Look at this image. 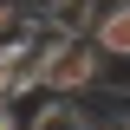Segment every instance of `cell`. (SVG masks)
Here are the masks:
<instances>
[{
    "instance_id": "1",
    "label": "cell",
    "mask_w": 130,
    "mask_h": 130,
    "mask_svg": "<svg viewBox=\"0 0 130 130\" xmlns=\"http://www.w3.org/2000/svg\"><path fill=\"white\" fill-rule=\"evenodd\" d=\"M104 52H98V39H78V32H65L59 52L46 59V78H39V91L46 98H85L98 91V78H104Z\"/></svg>"
},
{
    "instance_id": "2",
    "label": "cell",
    "mask_w": 130,
    "mask_h": 130,
    "mask_svg": "<svg viewBox=\"0 0 130 130\" xmlns=\"http://www.w3.org/2000/svg\"><path fill=\"white\" fill-rule=\"evenodd\" d=\"M91 39H98V52H104V59L130 65V0H117V7H104V13H98Z\"/></svg>"
},
{
    "instance_id": "3",
    "label": "cell",
    "mask_w": 130,
    "mask_h": 130,
    "mask_svg": "<svg viewBox=\"0 0 130 130\" xmlns=\"http://www.w3.org/2000/svg\"><path fill=\"white\" fill-rule=\"evenodd\" d=\"M0 130H20V117H13V111H0Z\"/></svg>"
},
{
    "instance_id": "4",
    "label": "cell",
    "mask_w": 130,
    "mask_h": 130,
    "mask_svg": "<svg viewBox=\"0 0 130 130\" xmlns=\"http://www.w3.org/2000/svg\"><path fill=\"white\" fill-rule=\"evenodd\" d=\"M78 130H91V124H78Z\"/></svg>"
}]
</instances>
